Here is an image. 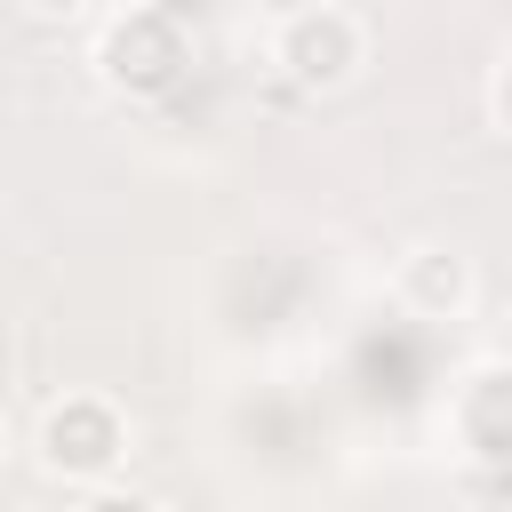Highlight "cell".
Here are the masks:
<instances>
[{"mask_svg": "<svg viewBox=\"0 0 512 512\" xmlns=\"http://www.w3.org/2000/svg\"><path fill=\"white\" fill-rule=\"evenodd\" d=\"M184 72H192V32H184L176 8H120V16H104V32H96V80L112 96L144 104V96H168Z\"/></svg>", "mask_w": 512, "mask_h": 512, "instance_id": "1", "label": "cell"}, {"mask_svg": "<svg viewBox=\"0 0 512 512\" xmlns=\"http://www.w3.org/2000/svg\"><path fill=\"white\" fill-rule=\"evenodd\" d=\"M448 440L472 464H512V360H480L448 392Z\"/></svg>", "mask_w": 512, "mask_h": 512, "instance_id": "4", "label": "cell"}, {"mask_svg": "<svg viewBox=\"0 0 512 512\" xmlns=\"http://www.w3.org/2000/svg\"><path fill=\"white\" fill-rule=\"evenodd\" d=\"M72 512H160V504H152V496H136V488H112V480H104V488H88Z\"/></svg>", "mask_w": 512, "mask_h": 512, "instance_id": "6", "label": "cell"}, {"mask_svg": "<svg viewBox=\"0 0 512 512\" xmlns=\"http://www.w3.org/2000/svg\"><path fill=\"white\" fill-rule=\"evenodd\" d=\"M32 456L48 480H72V488H104L120 464H128V416L120 400L104 392H64L40 408V432H32Z\"/></svg>", "mask_w": 512, "mask_h": 512, "instance_id": "2", "label": "cell"}, {"mask_svg": "<svg viewBox=\"0 0 512 512\" xmlns=\"http://www.w3.org/2000/svg\"><path fill=\"white\" fill-rule=\"evenodd\" d=\"M272 64H280L296 88L328 96V88L360 80V64H368V24H360L352 8H336V0H304V8H288V16L272 24Z\"/></svg>", "mask_w": 512, "mask_h": 512, "instance_id": "3", "label": "cell"}, {"mask_svg": "<svg viewBox=\"0 0 512 512\" xmlns=\"http://www.w3.org/2000/svg\"><path fill=\"white\" fill-rule=\"evenodd\" d=\"M24 16H40V24H72V16H88V0H16Z\"/></svg>", "mask_w": 512, "mask_h": 512, "instance_id": "7", "label": "cell"}, {"mask_svg": "<svg viewBox=\"0 0 512 512\" xmlns=\"http://www.w3.org/2000/svg\"><path fill=\"white\" fill-rule=\"evenodd\" d=\"M488 112H496V128L512 136V64H504V72L488 80Z\"/></svg>", "mask_w": 512, "mask_h": 512, "instance_id": "8", "label": "cell"}, {"mask_svg": "<svg viewBox=\"0 0 512 512\" xmlns=\"http://www.w3.org/2000/svg\"><path fill=\"white\" fill-rule=\"evenodd\" d=\"M392 296H400L416 320H464V304H472V264H464L456 248L424 240V248H408V256L392 264Z\"/></svg>", "mask_w": 512, "mask_h": 512, "instance_id": "5", "label": "cell"}]
</instances>
